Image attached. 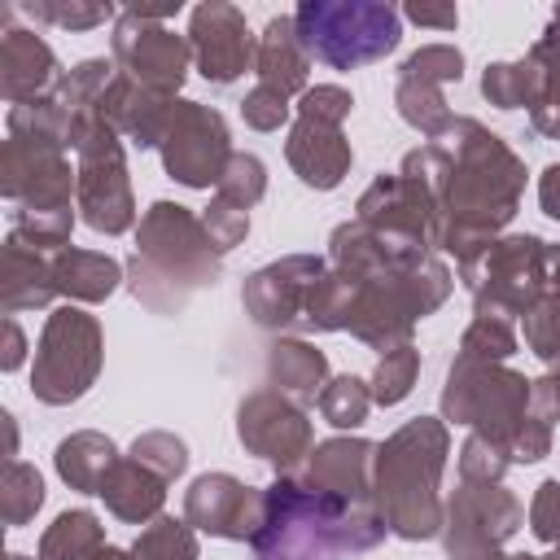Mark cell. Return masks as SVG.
I'll return each mask as SVG.
<instances>
[{
	"label": "cell",
	"mask_w": 560,
	"mask_h": 560,
	"mask_svg": "<svg viewBox=\"0 0 560 560\" xmlns=\"http://www.w3.org/2000/svg\"><path fill=\"white\" fill-rule=\"evenodd\" d=\"M319 416L332 424V429H359L372 411V385L354 372H341V376H328V385L319 389Z\"/></svg>",
	"instance_id": "35"
},
{
	"label": "cell",
	"mask_w": 560,
	"mask_h": 560,
	"mask_svg": "<svg viewBox=\"0 0 560 560\" xmlns=\"http://www.w3.org/2000/svg\"><path fill=\"white\" fill-rule=\"evenodd\" d=\"M166 486H171V481H162L153 468H144L140 459L122 455V459L109 468V477H105V486H101V499H105V508H109L118 521H127V525H149V521L162 516Z\"/></svg>",
	"instance_id": "26"
},
{
	"label": "cell",
	"mask_w": 560,
	"mask_h": 560,
	"mask_svg": "<svg viewBox=\"0 0 560 560\" xmlns=\"http://www.w3.org/2000/svg\"><path fill=\"white\" fill-rule=\"evenodd\" d=\"M328 267L346 271L354 284L346 332L381 354L411 346L416 324L433 315L455 289V276L438 254L389 241L359 219L332 228Z\"/></svg>",
	"instance_id": "2"
},
{
	"label": "cell",
	"mask_w": 560,
	"mask_h": 560,
	"mask_svg": "<svg viewBox=\"0 0 560 560\" xmlns=\"http://www.w3.org/2000/svg\"><path fill=\"white\" fill-rule=\"evenodd\" d=\"M446 455H451V433L442 416H416L402 429H394L385 442H376L372 499L385 529L398 534L402 542H424L442 534Z\"/></svg>",
	"instance_id": "5"
},
{
	"label": "cell",
	"mask_w": 560,
	"mask_h": 560,
	"mask_svg": "<svg viewBox=\"0 0 560 560\" xmlns=\"http://www.w3.org/2000/svg\"><path fill=\"white\" fill-rule=\"evenodd\" d=\"M267 381L298 402H315L328 385V354L302 337H276L267 346Z\"/></svg>",
	"instance_id": "28"
},
{
	"label": "cell",
	"mask_w": 560,
	"mask_h": 560,
	"mask_svg": "<svg viewBox=\"0 0 560 560\" xmlns=\"http://www.w3.org/2000/svg\"><path fill=\"white\" fill-rule=\"evenodd\" d=\"M459 280L477 319L525 315L547 293V241L534 232H503L468 262H459Z\"/></svg>",
	"instance_id": "7"
},
{
	"label": "cell",
	"mask_w": 560,
	"mask_h": 560,
	"mask_svg": "<svg viewBox=\"0 0 560 560\" xmlns=\"http://www.w3.org/2000/svg\"><path fill=\"white\" fill-rule=\"evenodd\" d=\"M57 52L26 26H13V9H4V31H0V92L9 105L52 96L61 83Z\"/></svg>",
	"instance_id": "20"
},
{
	"label": "cell",
	"mask_w": 560,
	"mask_h": 560,
	"mask_svg": "<svg viewBox=\"0 0 560 560\" xmlns=\"http://www.w3.org/2000/svg\"><path fill=\"white\" fill-rule=\"evenodd\" d=\"M57 298L52 280V254H39L22 245L18 236H4V267H0V311L22 315V311H44Z\"/></svg>",
	"instance_id": "24"
},
{
	"label": "cell",
	"mask_w": 560,
	"mask_h": 560,
	"mask_svg": "<svg viewBox=\"0 0 560 560\" xmlns=\"http://www.w3.org/2000/svg\"><path fill=\"white\" fill-rule=\"evenodd\" d=\"M372 464H376V442L341 433V438L315 442L298 477L319 486V490L346 494V499H372Z\"/></svg>",
	"instance_id": "23"
},
{
	"label": "cell",
	"mask_w": 560,
	"mask_h": 560,
	"mask_svg": "<svg viewBox=\"0 0 560 560\" xmlns=\"http://www.w3.org/2000/svg\"><path fill=\"white\" fill-rule=\"evenodd\" d=\"M402 13H407V18L416 22V26H438V31H455V26H459V9H451V4H446V9H429V4H407Z\"/></svg>",
	"instance_id": "52"
},
{
	"label": "cell",
	"mask_w": 560,
	"mask_h": 560,
	"mask_svg": "<svg viewBox=\"0 0 560 560\" xmlns=\"http://www.w3.org/2000/svg\"><path fill=\"white\" fill-rule=\"evenodd\" d=\"M529 66L538 74V96L529 105V122L538 136L560 140V9L551 13L547 31L529 48Z\"/></svg>",
	"instance_id": "30"
},
{
	"label": "cell",
	"mask_w": 560,
	"mask_h": 560,
	"mask_svg": "<svg viewBox=\"0 0 560 560\" xmlns=\"http://www.w3.org/2000/svg\"><path fill=\"white\" fill-rule=\"evenodd\" d=\"M223 254L210 245L201 214L179 201H153L136 223V249L127 258V284L153 315H179L192 293L214 289Z\"/></svg>",
	"instance_id": "4"
},
{
	"label": "cell",
	"mask_w": 560,
	"mask_h": 560,
	"mask_svg": "<svg viewBox=\"0 0 560 560\" xmlns=\"http://www.w3.org/2000/svg\"><path fill=\"white\" fill-rule=\"evenodd\" d=\"M394 105H398L402 122L416 127L424 140H438V136L446 131V122L455 118V114L446 109L442 88L429 83V79H411V74H398V83H394Z\"/></svg>",
	"instance_id": "32"
},
{
	"label": "cell",
	"mask_w": 560,
	"mask_h": 560,
	"mask_svg": "<svg viewBox=\"0 0 560 560\" xmlns=\"http://www.w3.org/2000/svg\"><path fill=\"white\" fill-rule=\"evenodd\" d=\"M525 346L542 359V363H560V293H542L525 315Z\"/></svg>",
	"instance_id": "44"
},
{
	"label": "cell",
	"mask_w": 560,
	"mask_h": 560,
	"mask_svg": "<svg viewBox=\"0 0 560 560\" xmlns=\"http://www.w3.org/2000/svg\"><path fill=\"white\" fill-rule=\"evenodd\" d=\"M39 508H44V477H39V468L26 464V459H9L4 477H0V516H4V525L9 529L31 525Z\"/></svg>",
	"instance_id": "34"
},
{
	"label": "cell",
	"mask_w": 560,
	"mask_h": 560,
	"mask_svg": "<svg viewBox=\"0 0 560 560\" xmlns=\"http://www.w3.org/2000/svg\"><path fill=\"white\" fill-rule=\"evenodd\" d=\"M74 210L101 236H122L127 228H136L122 136L105 118H96L74 149Z\"/></svg>",
	"instance_id": "10"
},
{
	"label": "cell",
	"mask_w": 560,
	"mask_h": 560,
	"mask_svg": "<svg viewBox=\"0 0 560 560\" xmlns=\"http://www.w3.org/2000/svg\"><path fill=\"white\" fill-rule=\"evenodd\" d=\"M402 175L429 184L438 197V249L455 254V267L503 236L525 192L521 153L477 118H451L438 140L402 158Z\"/></svg>",
	"instance_id": "1"
},
{
	"label": "cell",
	"mask_w": 560,
	"mask_h": 560,
	"mask_svg": "<svg viewBox=\"0 0 560 560\" xmlns=\"http://www.w3.org/2000/svg\"><path fill=\"white\" fill-rule=\"evenodd\" d=\"M127 455L140 459L144 468H153L162 481H175V477L188 468V446H184V438H175L171 429H149V433H140Z\"/></svg>",
	"instance_id": "43"
},
{
	"label": "cell",
	"mask_w": 560,
	"mask_h": 560,
	"mask_svg": "<svg viewBox=\"0 0 560 560\" xmlns=\"http://www.w3.org/2000/svg\"><path fill=\"white\" fill-rule=\"evenodd\" d=\"M162 166L175 184L184 188H210L219 184L228 158L236 153L232 149V136H228V122L219 109L201 105V101H175V118L166 127V140H162Z\"/></svg>",
	"instance_id": "15"
},
{
	"label": "cell",
	"mask_w": 560,
	"mask_h": 560,
	"mask_svg": "<svg viewBox=\"0 0 560 560\" xmlns=\"http://www.w3.org/2000/svg\"><path fill=\"white\" fill-rule=\"evenodd\" d=\"M201 556V542H197V529L188 521H175V516H158L140 529V538L131 542V560H197Z\"/></svg>",
	"instance_id": "36"
},
{
	"label": "cell",
	"mask_w": 560,
	"mask_h": 560,
	"mask_svg": "<svg viewBox=\"0 0 560 560\" xmlns=\"http://www.w3.org/2000/svg\"><path fill=\"white\" fill-rule=\"evenodd\" d=\"M547 289L560 293V245H547Z\"/></svg>",
	"instance_id": "54"
},
{
	"label": "cell",
	"mask_w": 560,
	"mask_h": 560,
	"mask_svg": "<svg viewBox=\"0 0 560 560\" xmlns=\"http://www.w3.org/2000/svg\"><path fill=\"white\" fill-rule=\"evenodd\" d=\"M398 74L429 79V83L446 88V83H459V79H464V52H459L455 44H424V48H416V52L398 66Z\"/></svg>",
	"instance_id": "45"
},
{
	"label": "cell",
	"mask_w": 560,
	"mask_h": 560,
	"mask_svg": "<svg viewBox=\"0 0 560 560\" xmlns=\"http://www.w3.org/2000/svg\"><path fill=\"white\" fill-rule=\"evenodd\" d=\"M481 96L494 105V109H529L534 96H538V74L529 66V57L521 61H490L486 74H481Z\"/></svg>",
	"instance_id": "37"
},
{
	"label": "cell",
	"mask_w": 560,
	"mask_h": 560,
	"mask_svg": "<svg viewBox=\"0 0 560 560\" xmlns=\"http://www.w3.org/2000/svg\"><path fill=\"white\" fill-rule=\"evenodd\" d=\"M105 547V525L96 512L88 508H70L61 512L44 538H39V556L35 560H92Z\"/></svg>",
	"instance_id": "31"
},
{
	"label": "cell",
	"mask_w": 560,
	"mask_h": 560,
	"mask_svg": "<svg viewBox=\"0 0 560 560\" xmlns=\"http://www.w3.org/2000/svg\"><path fill=\"white\" fill-rule=\"evenodd\" d=\"M385 534L389 529L372 499H346L289 472L262 490V516L249 538V556L254 560H346V556L372 551Z\"/></svg>",
	"instance_id": "3"
},
{
	"label": "cell",
	"mask_w": 560,
	"mask_h": 560,
	"mask_svg": "<svg viewBox=\"0 0 560 560\" xmlns=\"http://www.w3.org/2000/svg\"><path fill=\"white\" fill-rule=\"evenodd\" d=\"M525 525V508L521 499L494 481H459L446 499V516H442V551L446 560H494L503 556V542Z\"/></svg>",
	"instance_id": "11"
},
{
	"label": "cell",
	"mask_w": 560,
	"mask_h": 560,
	"mask_svg": "<svg viewBox=\"0 0 560 560\" xmlns=\"http://www.w3.org/2000/svg\"><path fill=\"white\" fill-rule=\"evenodd\" d=\"M118 459H122L118 446L96 429H79L70 438H61L57 451H52L57 477L79 494H101V486H105V477H109V468Z\"/></svg>",
	"instance_id": "29"
},
{
	"label": "cell",
	"mask_w": 560,
	"mask_h": 560,
	"mask_svg": "<svg viewBox=\"0 0 560 560\" xmlns=\"http://www.w3.org/2000/svg\"><path fill=\"white\" fill-rule=\"evenodd\" d=\"M293 26L306 57L332 70L381 61L402 39V13L381 0H302L293 9Z\"/></svg>",
	"instance_id": "6"
},
{
	"label": "cell",
	"mask_w": 560,
	"mask_h": 560,
	"mask_svg": "<svg viewBox=\"0 0 560 560\" xmlns=\"http://www.w3.org/2000/svg\"><path fill=\"white\" fill-rule=\"evenodd\" d=\"M214 197H223V201H232L241 210L258 206L267 197V166H262V158L232 153L228 166H223V175H219V184H214Z\"/></svg>",
	"instance_id": "39"
},
{
	"label": "cell",
	"mask_w": 560,
	"mask_h": 560,
	"mask_svg": "<svg viewBox=\"0 0 560 560\" xmlns=\"http://www.w3.org/2000/svg\"><path fill=\"white\" fill-rule=\"evenodd\" d=\"M0 192L26 214H70L74 166L61 144L9 136L0 144Z\"/></svg>",
	"instance_id": "14"
},
{
	"label": "cell",
	"mask_w": 560,
	"mask_h": 560,
	"mask_svg": "<svg viewBox=\"0 0 560 560\" xmlns=\"http://www.w3.org/2000/svg\"><path fill=\"white\" fill-rule=\"evenodd\" d=\"M416 376H420V350L416 346H398V350L381 354L376 368H372V381H368L372 385V402L398 407L416 389Z\"/></svg>",
	"instance_id": "38"
},
{
	"label": "cell",
	"mask_w": 560,
	"mask_h": 560,
	"mask_svg": "<svg viewBox=\"0 0 560 560\" xmlns=\"http://www.w3.org/2000/svg\"><path fill=\"white\" fill-rule=\"evenodd\" d=\"M109 61L131 83L162 92V96H179L188 66H192V48H188V35H175L166 22H149L122 9L109 35Z\"/></svg>",
	"instance_id": "13"
},
{
	"label": "cell",
	"mask_w": 560,
	"mask_h": 560,
	"mask_svg": "<svg viewBox=\"0 0 560 560\" xmlns=\"http://www.w3.org/2000/svg\"><path fill=\"white\" fill-rule=\"evenodd\" d=\"M350 109H354V96H350L346 88H337V83H315V88H306V92L298 96V105H293V114L319 118V122H337V127L350 118Z\"/></svg>",
	"instance_id": "48"
},
{
	"label": "cell",
	"mask_w": 560,
	"mask_h": 560,
	"mask_svg": "<svg viewBox=\"0 0 560 560\" xmlns=\"http://www.w3.org/2000/svg\"><path fill=\"white\" fill-rule=\"evenodd\" d=\"M114 74H118L114 61H105V57H88V61H79V66H70V70L61 74V83H57L52 96H57L70 114H79V118L101 114V101H105Z\"/></svg>",
	"instance_id": "33"
},
{
	"label": "cell",
	"mask_w": 560,
	"mask_h": 560,
	"mask_svg": "<svg viewBox=\"0 0 560 560\" xmlns=\"http://www.w3.org/2000/svg\"><path fill=\"white\" fill-rule=\"evenodd\" d=\"M4 560H31V556H22V551H9V556H4Z\"/></svg>",
	"instance_id": "59"
},
{
	"label": "cell",
	"mask_w": 560,
	"mask_h": 560,
	"mask_svg": "<svg viewBox=\"0 0 560 560\" xmlns=\"http://www.w3.org/2000/svg\"><path fill=\"white\" fill-rule=\"evenodd\" d=\"M512 354H516L512 319H472L455 350V359H477V363H508Z\"/></svg>",
	"instance_id": "40"
},
{
	"label": "cell",
	"mask_w": 560,
	"mask_h": 560,
	"mask_svg": "<svg viewBox=\"0 0 560 560\" xmlns=\"http://www.w3.org/2000/svg\"><path fill=\"white\" fill-rule=\"evenodd\" d=\"M547 376H551V381H556V389H560V363H556V368H551Z\"/></svg>",
	"instance_id": "58"
},
{
	"label": "cell",
	"mask_w": 560,
	"mask_h": 560,
	"mask_svg": "<svg viewBox=\"0 0 560 560\" xmlns=\"http://www.w3.org/2000/svg\"><path fill=\"white\" fill-rule=\"evenodd\" d=\"M494 560H538V556H529V551H503V556H494Z\"/></svg>",
	"instance_id": "56"
},
{
	"label": "cell",
	"mask_w": 560,
	"mask_h": 560,
	"mask_svg": "<svg viewBox=\"0 0 560 560\" xmlns=\"http://www.w3.org/2000/svg\"><path fill=\"white\" fill-rule=\"evenodd\" d=\"M538 206H542V214H551L560 223V162H551L538 175Z\"/></svg>",
	"instance_id": "53"
},
{
	"label": "cell",
	"mask_w": 560,
	"mask_h": 560,
	"mask_svg": "<svg viewBox=\"0 0 560 560\" xmlns=\"http://www.w3.org/2000/svg\"><path fill=\"white\" fill-rule=\"evenodd\" d=\"M324 271H328V258H319V254H284L245 276L241 306L267 332L306 328V298Z\"/></svg>",
	"instance_id": "17"
},
{
	"label": "cell",
	"mask_w": 560,
	"mask_h": 560,
	"mask_svg": "<svg viewBox=\"0 0 560 560\" xmlns=\"http://www.w3.org/2000/svg\"><path fill=\"white\" fill-rule=\"evenodd\" d=\"M508 455L512 464H538L551 455V424H542L538 416H525L516 424V433L508 438Z\"/></svg>",
	"instance_id": "50"
},
{
	"label": "cell",
	"mask_w": 560,
	"mask_h": 560,
	"mask_svg": "<svg viewBox=\"0 0 560 560\" xmlns=\"http://www.w3.org/2000/svg\"><path fill=\"white\" fill-rule=\"evenodd\" d=\"M188 48H192V66L201 70V79L219 88L236 83L258 57V39L249 35L245 13L228 0H206L192 9Z\"/></svg>",
	"instance_id": "18"
},
{
	"label": "cell",
	"mask_w": 560,
	"mask_h": 560,
	"mask_svg": "<svg viewBox=\"0 0 560 560\" xmlns=\"http://www.w3.org/2000/svg\"><path fill=\"white\" fill-rule=\"evenodd\" d=\"M101 363H105V332L96 315L66 302L48 311L44 332L35 341L31 398H39L44 407H70L96 385Z\"/></svg>",
	"instance_id": "8"
},
{
	"label": "cell",
	"mask_w": 560,
	"mask_h": 560,
	"mask_svg": "<svg viewBox=\"0 0 560 560\" xmlns=\"http://www.w3.org/2000/svg\"><path fill=\"white\" fill-rule=\"evenodd\" d=\"M254 74L258 83L284 92V96H302L306 92V74H311V57L298 39L293 13H276L262 35H258V57H254Z\"/></svg>",
	"instance_id": "25"
},
{
	"label": "cell",
	"mask_w": 560,
	"mask_h": 560,
	"mask_svg": "<svg viewBox=\"0 0 560 560\" xmlns=\"http://www.w3.org/2000/svg\"><path fill=\"white\" fill-rule=\"evenodd\" d=\"M529 385L534 381L508 363L455 359L442 385V420L508 442L529 416Z\"/></svg>",
	"instance_id": "9"
},
{
	"label": "cell",
	"mask_w": 560,
	"mask_h": 560,
	"mask_svg": "<svg viewBox=\"0 0 560 560\" xmlns=\"http://www.w3.org/2000/svg\"><path fill=\"white\" fill-rule=\"evenodd\" d=\"M201 228H206L210 245H214L219 254H228V249H236V245L249 236V210H241V206L214 197V201L201 210Z\"/></svg>",
	"instance_id": "46"
},
{
	"label": "cell",
	"mask_w": 560,
	"mask_h": 560,
	"mask_svg": "<svg viewBox=\"0 0 560 560\" xmlns=\"http://www.w3.org/2000/svg\"><path fill=\"white\" fill-rule=\"evenodd\" d=\"M236 442L254 459L271 464L276 477H289L298 472V464H306L315 446V429L298 398L280 394L276 385H262L236 402Z\"/></svg>",
	"instance_id": "12"
},
{
	"label": "cell",
	"mask_w": 560,
	"mask_h": 560,
	"mask_svg": "<svg viewBox=\"0 0 560 560\" xmlns=\"http://www.w3.org/2000/svg\"><path fill=\"white\" fill-rule=\"evenodd\" d=\"M508 464H512V455H508V442H499V438L468 433L464 446H459V481L494 486V481H503Z\"/></svg>",
	"instance_id": "42"
},
{
	"label": "cell",
	"mask_w": 560,
	"mask_h": 560,
	"mask_svg": "<svg viewBox=\"0 0 560 560\" xmlns=\"http://www.w3.org/2000/svg\"><path fill=\"white\" fill-rule=\"evenodd\" d=\"M92 560H131V551H122V547H109V542H105V547H101Z\"/></svg>",
	"instance_id": "55"
},
{
	"label": "cell",
	"mask_w": 560,
	"mask_h": 560,
	"mask_svg": "<svg viewBox=\"0 0 560 560\" xmlns=\"http://www.w3.org/2000/svg\"><path fill=\"white\" fill-rule=\"evenodd\" d=\"M18 13H26L35 22L66 26V31H92V26H105L114 18V4H96V0H31V4H18Z\"/></svg>",
	"instance_id": "41"
},
{
	"label": "cell",
	"mask_w": 560,
	"mask_h": 560,
	"mask_svg": "<svg viewBox=\"0 0 560 560\" xmlns=\"http://www.w3.org/2000/svg\"><path fill=\"white\" fill-rule=\"evenodd\" d=\"M538 560H560V542H551V551H547V556H538Z\"/></svg>",
	"instance_id": "57"
},
{
	"label": "cell",
	"mask_w": 560,
	"mask_h": 560,
	"mask_svg": "<svg viewBox=\"0 0 560 560\" xmlns=\"http://www.w3.org/2000/svg\"><path fill=\"white\" fill-rule=\"evenodd\" d=\"M284 158L293 166V175L315 188V192H332L354 162V149L346 140V131L337 122H319V118H293L289 140H284Z\"/></svg>",
	"instance_id": "21"
},
{
	"label": "cell",
	"mask_w": 560,
	"mask_h": 560,
	"mask_svg": "<svg viewBox=\"0 0 560 560\" xmlns=\"http://www.w3.org/2000/svg\"><path fill=\"white\" fill-rule=\"evenodd\" d=\"M22 359H26V337H22L18 319H13V315H4V346H0V368H4V372H18V368H22Z\"/></svg>",
	"instance_id": "51"
},
{
	"label": "cell",
	"mask_w": 560,
	"mask_h": 560,
	"mask_svg": "<svg viewBox=\"0 0 560 560\" xmlns=\"http://www.w3.org/2000/svg\"><path fill=\"white\" fill-rule=\"evenodd\" d=\"M262 516V490L245 486L232 472H201L184 490V521L197 534L228 538V542H249Z\"/></svg>",
	"instance_id": "19"
},
{
	"label": "cell",
	"mask_w": 560,
	"mask_h": 560,
	"mask_svg": "<svg viewBox=\"0 0 560 560\" xmlns=\"http://www.w3.org/2000/svg\"><path fill=\"white\" fill-rule=\"evenodd\" d=\"M529 529L542 542H560V477L538 481V490L529 499Z\"/></svg>",
	"instance_id": "49"
},
{
	"label": "cell",
	"mask_w": 560,
	"mask_h": 560,
	"mask_svg": "<svg viewBox=\"0 0 560 560\" xmlns=\"http://www.w3.org/2000/svg\"><path fill=\"white\" fill-rule=\"evenodd\" d=\"M241 118H245V127H254V131H280V127L293 118V105H289L284 92L258 83V88L245 92V101H241Z\"/></svg>",
	"instance_id": "47"
},
{
	"label": "cell",
	"mask_w": 560,
	"mask_h": 560,
	"mask_svg": "<svg viewBox=\"0 0 560 560\" xmlns=\"http://www.w3.org/2000/svg\"><path fill=\"white\" fill-rule=\"evenodd\" d=\"M52 280H57V298L66 302H105L127 280V267L101 249L66 245L52 254Z\"/></svg>",
	"instance_id": "27"
},
{
	"label": "cell",
	"mask_w": 560,
	"mask_h": 560,
	"mask_svg": "<svg viewBox=\"0 0 560 560\" xmlns=\"http://www.w3.org/2000/svg\"><path fill=\"white\" fill-rule=\"evenodd\" d=\"M354 219L368 223L372 232L416 245V249H438L442 236V219H438V197L429 192V184L411 179V175H376L359 201H354Z\"/></svg>",
	"instance_id": "16"
},
{
	"label": "cell",
	"mask_w": 560,
	"mask_h": 560,
	"mask_svg": "<svg viewBox=\"0 0 560 560\" xmlns=\"http://www.w3.org/2000/svg\"><path fill=\"white\" fill-rule=\"evenodd\" d=\"M175 101L179 96H162V92H149V88L131 83L127 74H114V83L101 101V118L122 140H131L136 149H162L166 127L175 118Z\"/></svg>",
	"instance_id": "22"
}]
</instances>
